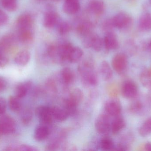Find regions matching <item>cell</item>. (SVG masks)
<instances>
[{
  "label": "cell",
  "instance_id": "cell-45",
  "mask_svg": "<svg viewBox=\"0 0 151 151\" xmlns=\"http://www.w3.org/2000/svg\"><path fill=\"white\" fill-rule=\"evenodd\" d=\"M145 149L147 151H151V143H147L145 145Z\"/></svg>",
  "mask_w": 151,
  "mask_h": 151
},
{
  "label": "cell",
  "instance_id": "cell-11",
  "mask_svg": "<svg viewBox=\"0 0 151 151\" xmlns=\"http://www.w3.org/2000/svg\"><path fill=\"white\" fill-rule=\"evenodd\" d=\"M17 23L19 30L31 29L32 26L33 18L30 14H22L18 18Z\"/></svg>",
  "mask_w": 151,
  "mask_h": 151
},
{
  "label": "cell",
  "instance_id": "cell-20",
  "mask_svg": "<svg viewBox=\"0 0 151 151\" xmlns=\"http://www.w3.org/2000/svg\"><path fill=\"white\" fill-rule=\"evenodd\" d=\"M126 126L125 121L119 116L115 117V118L111 124V131L114 135L118 134Z\"/></svg>",
  "mask_w": 151,
  "mask_h": 151
},
{
  "label": "cell",
  "instance_id": "cell-29",
  "mask_svg": "<svg viewBox=\"0 0 151 151\" xmlns=\"http://www.w3.org/2000/svg\"><path fill=\"white\" fill-rule=\"evenodd\" d=\"M140 80L144 87L151 88V69L144 71L141 74Z\"/></svg>",
  "mask_w": 151,
  "mask_h": 151
},
{
  "label": "cell",
  "instance_id": "cell-40",
  "mask_svg": "<svg viewBox=\"0 0 151 151\" xmlns=\"http://www.w3.org/2000/svg\"><path fill=\"white\" fill-rule=\"evenodd\" d=\"M142 108V105L140 102H135L131 105L130 110L132 112H137L141 111Z\"/></svg>",
  "mask_w": 151,
  "mask_h": 151
},
{
  "label": "cell",
  "instance_id": "cell-41",
  "mask_svg": "<svg viewBox=\"0 0 151 151\" xmlns=\"http://www.w3.org/2000/svg\"><path fill=\"white\" fill-rule=\"evenodd\" d=\"M7 107V103L5 99L3 98L0 97V114L5 113Z\"/></svg>",
  "mask_w": 151,
  "mask_h": 151
},
{
  "label": "cell",
  "instance_id": "cell-42",
  "mask_svg": "<svg viewBox=\"0 0 151 151\" xmlns=\"http://www.w3.org/2000/svg\"><path fill=\"white\" fill-rule=\"evenodd\" d=\"M9 60L2 53H0V68L5 67L8 64Z\"/></svg>",
  "mask_w": 151,
  "mask_h": 151
},
{
  "label": "cell",
  "instance_id": "cell-32",
  "mask_svg": "<svg viewBox=\"0 0 151 151\" xmlns=\"http://www.w3.org/2000/svg\"><path fill=\"white\" fill-rule=\"evenodd\" d=\"M104 45V41L97 35H93L91 41V48L96 51H99L102 50Z\"/></svg>",
  "mask_w": 151,
  "mask_h": 151
},
{
  "label": "cell",
  "instance_id": "cell-33",
  "mask_svg": "<svg viewBox=\"0 0 151 151\" xmlns=\"http://www.w3.org/2000/svg\"><path fill=\"white\" fill-rule=\"evenodd\" d=\"M6 151H36L38 149L35 147L27 144L11 145L6 148Z\"/></svg>",
  "mask_w": 151,
  "mask_h": 151
},
{
  "label": "cell",
  "instance_id": "cell-38",
  "mask_svg": "<svg viewBox=\"0 0 151 151\" xmlns=\"http://www.w3.org/2000/svg\"><path fill=\"white\" fill-rule=\"evenodd\" d=\"M106 91L108 95L111 98H115L118 94L117 87L113 83H111L107 86Z\"/></svg>",
  "mask_w": 151,
  "mask_h": 151
},
{
  "label": "cell",
  "instance_id": "cell-14",
  "mask_svg": "<svg viewBox=\"0 0 151 151\" xmlns=\"http://www.w3.org/2000/svg\"><path fill=\"white\" fill-rule=\"evenodd\" d=\"M60 21L58 15L55 12H49L45 15L43 20V25L48 28H52Z\"/></svg>",
  "mask_w": 151,
  "mask_h": 151
},
{
  "label": "cell",
  "instance_id": "cell-37",
  "mask_svg": "<svg viewBox=\"0 0 151 151\" xmlns=\"http://www.w3.org/2000/svg\"><path fill=\"white\" fill-rule=\"evenodd\" d=\"M58 30L59 33L62 35L66 34L70 30V25L65 21H59L57 25Z\"/></svg>",
  "mask_w": 151,
  "mask_h": 151
},
{
  "label": "cell",
  "instance_id": "cell-8",
  "mask_svg": "<svg viewBox=\"0 0 151 151\" xmlns=\"http://www.w3.org/2000/svg\"><path fill=\"white\" fill-rule=\"evenodd\" d=\"M121 93L126 98H134L137 95L138 93L137 85L132 81H126L122 86Z\"/></svg>",
  "mask_w": 151,
  "mask_h": 151
},
{
  "label": "cell",
  "instance_id": "cell-31",
  "mask_svg": "<svg viewBox=\"0 0 151 151\" xmlns=\"http://www.w3.org/2000/svg\"><path fill=\"white\" fill-rule=\"evenodd\" d=\"M139 134L142 136L147 137L151 134V118L145 121L139 129Z\"/></svg>",
  "mask_w": 151,
  "mask_h": 151
},
{
  "label": "cell",
  "instance_id": "cell-36",
  "mask_svg": "<svg viewBox=\"0 0 151 151\" xmlns=\"http://www.w3.org/2000/svg\"><path fill=\"white\" fill-rule=\"evenodd\" d=\"M33 118L32 111L30 109H26L22 113L21 121L25 125H28L31 123Z\"/></svg>",
  "mask_w": 151,
  "mask_h": 151
},
{
  "label": "cell",
  "instance_id": "cell-34",
  "mask_svg": "<svg viewBox=\"0 0 151 151\" xmlns=\"http://www.w3.org/2000/svg\"><path fill=\"white\" fill-rule=\"evenodd\" d=\"M46 90L50 94L55 95L58 91L57 84L56 82L52 78L47 80L45 83Z\"/></svg>",
  "mask_w": 151,
  "mask_h": 151
},
{
  "label": "cell",
  "instance_id": "cell-39",
  "mask_svg": "<svg viewBox=\"0 0 151 151\" xmlns=\"http://www.w3.org/2000/svg\"><path fill=\"white\" fill-rule=\"evenodd\" d=\"M9 21V17L5 12L0 9V26L7 24Z\"/></svg>",
  "mask_w": 151,
  "mask_h": 151
},
{
  "label": "cell",
  "instance_id": "cell-30",
  "mask_svg": "<svg viewBox=\"0 0 151 151\" xmlns=\"http://www.w3.org/2000/svg\"><path fill=\"white\" fill-rule=\"evenodd\" d=\"M20 98L15 96H12L9 98V105L10 109L13 112H18L21 108Z\"/></svg>",
  "mask_w": 151,
  "mask_h": 151
},
{
  "label": "cell",
  "instance_id": "cell-1",
  "mask_svg": "<svg viewBox=\"0 0 151 151\" xmlns=\"http://www.w3.org/2000/svg\"><path fill=\"white\" fill-rule=\"evenodd\" d=\"M78 71L84 86H96L98 84V76L95 71L94 63L91 59L83 61L78 66Z\"/></svg>",
  "mask_w": 151,
  "mask_h": 151
},
{
  "label": "cell",
  "instance_id": "cell-21",
  "mask_svg": "<svg viewBox=\"0 0 151 151\" xmlns=\"http://www.w3.org/2000/svg\"><path fill=\"white\" fill-rule=\"evenodd\" d=\"M67 98L73 103L78 105L83 100V93L81 90L78 88L73 89L70 92Z\"/></svg>",
  "mask_w": 151,
  "mask_h": 151
},
{
  "label": "cell",
  "instance_id": "cell-27",
  "mask_svg": "<svg viewBox=\"0 0 151 151\" xmlns=\"http://www.w3.org/2000/svg\"><path fill=\"white\" fill-rule=\"evenodd\" d=\"M63 107L67 113L70 116H73L76 115L77 112L78 105L71 102L68 98H65L63 100Z\"/></svg>",
  "mask_w": 151,
  "mask_h": 151
},
{
  "label": "cell",
  "instance_id": "cell-15",
  "mask_svg": "<svg viewBox=\"0 0 151 151\" xmlns=\"http://www.w3.org/2000/svg\"><path fill=\"white\" fill-rule=\"evenodd\" d=\"M99 73L102 79L104 81H108L113 77V71L108 62L103 61L99 66Z\"/></svg>",
  "mask_w": 151,
  "mask_h": 151
},
{
  "label": "cell",
  "instance_id": "cell-18",
  "mask_svg": "<svg viewBox=\"0 0 151 151\" xmlns=\"http://www.w3.org/2000/svg\"><path fill=\"white\" fill-rule=\"evenodd\" d=\"M88 9L91 13L95 15H101L104 11V4L101 0H94L90 3Z\"/></svg>",
  "mask_w": 151,
  "mask_h": 151
},
{
  "label": "cell",
  "instance_id": "cell-28",
  "mask_svg": "<svg viewBox=\"0 0 151 151\" xmlns=\"http://www.w3.org/2000/svg\"><path fill=\"white\" fill-rule=\"evenodd\" d=\"M92 25L91 22H84L81 23L77 27V32L79 34L84 36L91 33Z\"/></svg>",
  "mask_w": 151,
  "mask_h": 151
},
{
  "label": "cell",
  "instance_id": "cell-22",
  "mask_svg": "<svg viewBox=\"0 0 151 151\" xmlns=\"http://www.w3.org/2000/svg\"><path fill=\"white\" fill-rule=\"evenodd\" d=\"M140 28L144 31H149L151 30V14L146 12L144 13L140 17L139 21Z\"/></svg>",
  "mask_w": 151,
  "mask_h": 151
},
{
  "label": "cell",
  "instance_id": "cell-26",
  "mask_svg": "<svg viewBox=\"0 0 151 151\" xmlns=\"http://www.w3.org/2000/svg\"><path fill=\"white\" fill-rule=\"evenodd\" d=\"M18 38L20 42L24 43L31 42L33 38L31 29L19 30Z\"/></svg>",
  "mask_w": 151,
  "mask_h": 151
},
{
  "label": "cell",
  "instance_id": "cell-9",
  "mask_svg": "<svg viewBox=\"0 0 151 151\" xmlns=\"http://www.w3.org/2000/svg\"><path fill=\"white\" fill-rule=\"evenodd\" d=\"M60 80L61 82L65 87L70 86L75 81V74L73 71L68 67H64L60 72Z\"/></svg>",
  "mask_w": 151,
  "mask_h": 151
},
{
  "label": "cell",
  "instance_id": "cell-46",
  "mask_svg": "<svg viewBox=\"0 0 151 151\" xmlns=\"http://www.w3.org/2000/svg\"><path fill=\"white\" fill-rule=\"evenodd\" d=\"M150 48L151 50V41H150Z\"/></svg>",
  "mask_w": 151,
  "mask_h": 151
},
{
  "label": "cell",
  "instance_id": "cell-25",
  "mask_svg": "<svg viewBox=\"0 0 151 151\" xmlns=\"http://www.w3.org/2000/svg\"><path fill=\"white\" fill-rule=\"evenodd\" d=\"M15 43V39L13 35H7L2 37L0 40V49L6 50L10 48Z\"/></svg>",
  "mask_w": 151,
  "mask_h": 151
},
{
  "label": "cell",
  "instance_id": "cell-16",
  "mask_svg": "<svg viewBox=\"0 0 151 151\" xmlns=\"http://www.w3.org/2000/svg\"><path fill=\"white\" fill-rule=\"evenodd\" d=\"M51 111L53 118L57 121L62 122L67 120L69 117L68 113L63 108L53 106L51 107Z\"/></svg>",
  "mask_w": 151,
  "mask_h": 151
},
{
  "label": "cell",
  "instance_id": "cell-4",
  "mask_svg": "<svg viewBox=\"0 0 151 151\" xmlns=\"http://www.w3.org/2000/svg\"><path fill=\"white\" fill-rule=\"evenodd\" d=\"M111 21L113 27L119 29H125L130 26L132 19L131 17L126 12H120L114 16Z\"/></svg>",
  "mask_w": 151,
  "mask_h": 151
},
{
  "label": "cell",
  "instance_id": "cell-12",
  "mask_svg": "<svg viewBox=\"0 0 151 151\" xmlns=\"http://www.w3.org/2000/svg\"><path fill=\"white\" fill-rule=\"evenodd\" d=\"M51 129L46 126L40 125L35 130L34 137L38 142H42L46 140L49 137Z\"/></svg>",
  "mask_w": 151,
  "mask_h": 151
},
{
  "label": "cell",
  "instance_id": "cell-5",
  "mask_svg": "<svg viewBox=\"0 0 151 151\" xmlns=\"http://www.w3.org/2000/svg\"><path fill=\"white\" fill-rule=\"evenodd\" d=\"M16 128V124L13 118L9 116H3L0 119V133L1 134H12Z\"/></svg>",
  "mask_w": 151,
  "mask_h": 151
},
{
  "label": "cell",
  "instance_id": "cell-35",
  "mask_svg": "<svg viewBox=\"0 0 151 151\" xmlns=\"http://www.w3.org/2000/svg\"><path fill=\"white\" fill-rule=\"evenodd\" d=\"M1 4L4 9L9 11H15L17 9V0H1Z\"/></svg>",
  "mask_w": 151,
  "mask_h": 151
},
{
  "label": "cell",
  "instance_id": "cell-48",
  "mask_svg": "<svg viewBox=\"0 0 151 151\" xmlns=\"http://www.w3.org/2000/svg\"><path fill=\"white\" fill-rule=\"evenodd\" d=\"M0 134H1V133H0Z\"/></svg>",
  "mask_w": 151,
  "mask_h": 151
},
{
  "label": "cell",
  "instance_id": "cell-2",
  "mask_svg": "<svg viewBox=\"0 0 151 151\" xmlns=\"http://www.w3.org/2000/svg\"><path fill=\"white\" fill-rule=\"evenodd\" d=\"M35 113L40 119V125L46 126L51 129L54 119L51 107L47 105L38 106L35 110Z\"/></svg>",
  "mask_w": 151,
  "mask_h": 151
},
{
  "label": "cell",
  "instance_id": "cell-17",
  "mask_svg": "<svg viewBox=\"0 0 151 151\" xmlns=\"http://www.w3.org/2000/svg\"><path fill=\"white\" fill-rule=\"evenodd\" d=\"M32 87V82L27 81L18 84L15 89V95L19 98L24 97Z\"/></svg>",
  "mask_w": 151,
  "mask_h": 151
},
{
  "label": "cell",
  "instance_id": "cell-3",
  "mask_svg": "<svg viewBox=\"0 0 151 151\" xmlns=\"http://www.w3.org/2000/svg\"><path fill=\"white\" fill-rule=\"evenodd\" d=\"M110 116L106 113L99 114L96 119L95 126L99 134L106 135L111 130Z\"/></svg>",
  "mask_w": 151,
  "mask_h": 151
},
{
  "label": "cell",
  "instance_id": "cell-47",
  "mask_svg": "<svg viewBox=\"0 0 151 151\" xmlns=\"http://www.w3.org/2000/svg\"><path fill=\"white\" fill-rule=\"evenodd\" d=\"M150 3L151 4V0H150Z\"/></svg>",
  "mask_w": 151,
  "mask_h": 151
},
{
  "label": "cell",
  "instance_id": "cell-19",
  "mask_svg": "<svg viewBox=\"0 0 151 151\" xmlns=\"http://www.w3.org/2000/svg\"><path fill=\"white\" fill-rule=\"evenodd\" d=\"M31 58L30 52L27 50L19 51L15 56V62L18 65L24 66L29 62Z\"/></svg>",
  "mask_w": 151,
  "mask_h": 151
},
{
  "label": "cell",
  "instance_id": "cell-44",
  "mask_svg": "<svg viewBox=\"0 0 151 151\" xmlns=\"http://www.w3.org/2000/svg\"><path fill=\"white\" fill-rule=\"evenodd\" d=\"M63 150L64 151H75L76 150V147L74 145L70 144H64L63 146Z\"/></svg>",
  "mask_w": 151,
  "mask_h": 151
},
{
  "label": "cell",
  "instance_id": "cell-23",
  "mask_svg": "<svg viewBox=\"0 0 151 151\" xmlns=\"http://www.w3.org/2000/svg\"><path fill=\"white\" fill-rule=\"evenodd\" d=\"M83 54V51L81 48L73 47L68 56V62L75 63L78 62L82 57Z\"/></svg>",
  "mask_w": 151,
  "mask_h": 151
},
{
  "label": "cell",
  "instance_id": "cell-10",
  "mask_svg": "<svg viewBox=\"0 0 151 151\" xmlns=\"http://www.w3.org/2000/svg\"><path fill=\"white\" fill-rule=\"evenodd\" d=\"M104 45L108 50H114L119 48V42L113 32H107L104 40Z\"/></svg>",
  "mask_w": 151,
  "mask_h": 151
},
{
  "label": "cell",
  "instance_id": "cell-6",
  "mask_svg": "<svg viewBox=\"0 0 151 151\" xmlns=\"http://www.w3.org/2000/svg\"><path fill=\"white\" fill-rule=\"evenodd\" d=\"M128 59L126 55L119 53L115 55L112 60V66L114 70L119 74H122L127 69Z\"/></svg>",
  "mask_w": 151,
  "mask_h": 151
},
{
  "label": "cell",
  "instance_id": "cell-24",
  "mask_svg": "<svg viewBox=\"0 0 151 151\" xmlns=\"http://www.w3.org/2000/svg\"><path fill=\"white\" fill-rule=\"evenodd\" d=\"M99 147L103 150H114L115 144L111 138L108 137H105L99 141Z\"/></svg>",
  "mask_w": 151,
  "mask_h": 151
},
{
  "label": "cell",
  "instance_id": "cell-43",
  "mask_svg": "<svg viewBox=\"0 0 151 151\" xmlns=\"http://www.w3.org/2000/svg\"><path fill=\"white\" fill-rule=\"evenodd\" d=\"M7 82L3 77L0 76V92L3 91L6 87Z\"/></svg>",
  "mask_w": 151,
  "mask_h": 151
},
{
  "label": "cell",
  "instance_id": "cell-7",
  "mask_svg": "<svg viewBox=\"0 0 151 151\" xmlns=\"http://www.w3.org/2000/svg\"><path fill=\"white\" fill-rule=\"evenodd\" d=\"M105 110L106 114L110 116H119L122 111V105L119 101L116 98H111L106 103Z\"/></svg>",
  "mask_w": 151,
  "mask_h": 151
},
{
  "label": "cell",
  "instance_id": "cell-13",
  "mask_svg": "<svg viewBox=\"0 0 151 151\" xmlns=\"http://www.w3.org/2000/svg\"><path fill=\"white\" fill-rule=\"evenodd\" d=\"M80 8V2L78 0H65L63 6L64 12L70 15L77 13Z\"/></svg>",
  "mask_w": 151,
  "mask_h": 151
}]
</instances>
